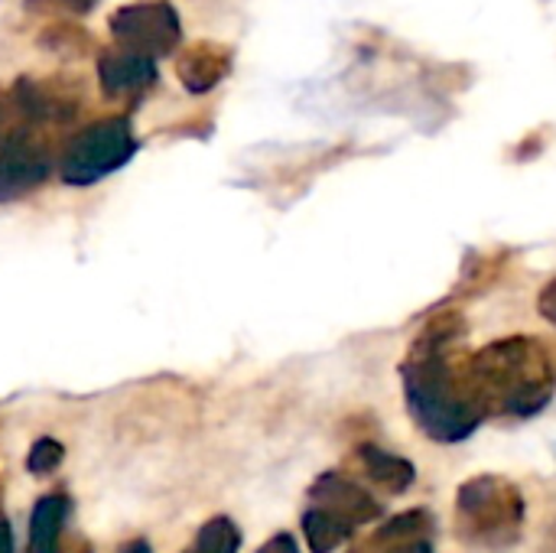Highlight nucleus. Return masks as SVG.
Instances as JSON below:
<instances>
[{
    "mask_svg": "<svg viewBox=\"0 0 556 553\" xmlns=\"http://www.w3.org/2000/svg\"><path fill=\"white\" fill-rule=\"evenodd\" d=\"M466 323L459 313H437L417 332L401 362L404 404L417 430L443 447L469 440L489 417L466 375Z\"/></svg>",
    "mask_w": 556,
    "mask_h": 553,
    "instance_id": "1",
    "label": "nucleus"
},
{
    "mask_svg": "<svg viewBox=\"0 0 556 553\" xmlns=\"http://www.w3.org/2000/svg\"><path fill=\"white\" fill-rule=\"evenodd\" d=\"M466 375L485 417L531 420L556 394V372L541 339L508 336L466 355Z\"/></svg>",
    "mask_w": 556,
    "mask_h": 553,
    "instance_id": "2",
    "label": "nucleus"
},
{
    "mask_svg": "<svg viewBox=\"0 0 556 553\" xmlns=\"http://www.w3.org/2000/svg\"><path fill=\"white\" fill-rule=\"evenodd\" d=\"M453 515L463 544L476 551H508L525 535L528 505L511 479L482 473L459 486Z\"/></svg>",
    "mask_w": 556,
    "mask_h": 553,
    "instance_id": "3",
    "label": "nucleus"
},
{
    "mask_svg": "<svg viewBox=\"0 0 556 553\" xmlns=\"http://www.w3.org/2000/svg\"><path fill=\"white\" fill-rule=\"evenodd\" d=\"M137 150V137L127 117H104L78 130L62 156H59V173L68 186H91L114 169H121Z\"/></svg>",
    "mask_w": 556,
    "mask_h": 553,
    "instance_id": "4",
    "label": "nucleus"
},
{
    "mask_svg": "<svg viewBox=\"0 0 556 553\" xmlns=\"http://www.w3.org/2000/svg\"><path fill=\"white\" fill-rule=\"evenodd\" d=\"M108 26H111V36L117 39V46L143 52L150 59L169 55L182 42L179 13L166 0H140V3L121 7L108 20Z\"/></svg>",
    "mask_w": 556,
    "mask_h": 553,
    "instance_id": "5",
    "label": "nucleus"
},
{
    "mask_svg": "<svg viewBox=\"0 0 556 553\" xmlns=\"http://www.w3.org/2000/svg\"><path fill=\"white\" fill-rule=\"evenodd\" d=\"M52 173V153L33 124H16L0 140V202L36 192Z\"/></svg>",
    "mask_w": 556,
    "mask_h": 553,
    "instance_id": "6",
    "label": "nucleus"
},
{
    "mask_svg": "<svg viewBox=\"0 0 556 553\" xmlns=\"http://www.w3.org/2000/svg\"><path fill=\"white\" fill-rule=\"evenodd\" d=\"M309 505H319L326 512H332L336 518H342L345 525H352L355 531L362 525H371L381 518V505L375 495H368L355 479L342 476V473H326L316 479L313 492H309Z\"/></svg>",
    "mask_w": 556,
    "mask_h": 553,
    "instance_id": "7",
    "label": "nucleus"
},
{
    "mask_svg": "<svg viewBox=\"0 0 556 553\" xmlns=\"http://www.w3.org/2000/svg\"><path fill=\"white\" fill-rule=\"evenodd\" d=\"M98 78L108 98H121L130 91H143L147 85L156 81V59L124 49V46H111L101 52L98 59Z\"/></svg>",
    "mask_w": 556,
    "mask_h": 553,
    "instance_id": "8",
    "label": "nucleus"
},
{
    "mask_svg": "<svg viewBox=\"0 0 556 553\" xmlns=\"http://www.w3.org/2000/svg\"><path fill=\"white\" fill-rule=\"evenodd\" d=\"M228 72H231V52L215 42H192L189 49H182L179 65H176L179 81L192 95L212 91Z\"/></svg>",
    "mask_w": 556,
    "mask_h": 553,
    "instance_id": "9",
    "label": "nucleus"
},
{
    "mask_svg": "<svg viewBox=\"0 0 556 553\" xmlns=\"http://www.w3.org/2000/svg\"><path fill=\"white\" fill-rule=\"evenodd\" d=\"M358 463L365 469V476L388 495H404L414 482H417V469L410 460L378 447V443H362L358 447Z\"/></svg>",
    "mask_w": 556,
    "mask_h": 553,
    "instance_id": "10",
    "label": "nucleus"
},
{
    "mask_svg": "<svg viewBox=\"0 0 556 553\" xmlns=\"http://www.w3.org/2000/svg\"><path fill=\"white\" fill-rule=\"evenodd\" d=\"M68 518L65 495H46L29 515V544L26 553H62V531Z\"/></svg>",
    "mask_w": 556,
    "mask_h": 553,
    "instance_id": "11",
    "label": "nucleus"
},
{
    "mask_svg": "<svg viewBox=\"0 0 556 553\" xmlns=\"http://www.w3.org/2000/svg\"><path fill=\"white\" fill-rule=\"evenodd\" d=\"M430 528H433V518L424 508H414V512H404V515L378 525V531L365 544H358L355 551L349 553H388L391 548H397V544H407V541L424 538Z\"/></svg>",
    "mask_w": 556,
    "mask_h": 553,
    "instance_id": "12",
    "label": "nucleus"
},
{
    "mask_svg": "<svg viewBox=\"0 0 556 553\" xmlns=\"http://www.w3.org/2000/svg\"><path fill=\"white\" fill-rule=\"evenodd\" d=\"M303 535H306V544H309L313 553H332L352 541L355 528L345 525L342 518H336L332 512H326L319 505H309L306 515H303Z\"/></svg>",
    "mask_w": 556,
    "mask_h": 553,
    "instance_id": "13",
    "label": "nucleus"
},
{
    "mask_svg": "<svg viewBox=\"0 0 556 553\" xmlns=\"http://www.w3.org/2000/svg\"><path fill=\"white\" fill-rule=\"evenodd\" d=\"M238 544H241L238 528L228 518H215L195 535L192 548L186 553H238Z\"/></svg>",
    "mask_w": 556,
    "mask_h": 553,
    "instance_id": "14",
    "label": "nucleus"
},
{
    "mask_svg": "<svg viewBox=\"0 0 556 553\" xmlns=\"http://www.w3.org/2000/svg\"><path fill=\"white\" fill-rule=\"evenodd\" d=\"M39 42L52 52H65V55H81L88 49V36L72 26V23H52L49 29H42Z\"/></svg>",
    "mask_w": 556,
    "mask_h": 553,
    "instance_id": "15",
    "label": "nucleus"
},
{
    "mask_svg": "<svg viewBox=\"0 0 556 553\" xmlns=\"http://www.w3.org/2000/svg\"><path fill=\"white\" fill-rule=\"evenodd\" d=\"M59 463H62V447L55 440H39L26 456V466L33 476H49Z\"/></svg>",
    "mask_w": 556,
    "mask_h": 553,
    "instance_id": "16",
    "label": "nucleus"
},
{
    "mask_svg": "<svg viewBox=\"0 0 556 553\" xmlns=\"http://www.w3.org/2000/svg\"><path fill=\"white\" fill-rule=\"evenodd\" d=\"M29 10H39V13H68V16H81L88 10H94L98 0H23Z\"/></svg>",
    "mask_w": 556,
    "mask_h": 553,
    "instance_id": "17",
    "label": "nucleus"
},
{
    "mask_svg": "<svg viewBox=\"0 0 556 553\" xmlns=\"http://www.w3.org/2000/svg\"><path fill=\"white\" fill-rule=\"evenodd\" d=\"M538 310H541V316L551 323L556 329V280H551L544 290H541V297H538Z\"/></svg>",
    "mask_w": 556,
    "mask_h": 553,
    "instance_id": "18",
    "label": "nucleus"
},
{
    "mask_svg": "<svg viewBox=\"0 0 556 553\" xmlns=\"http://www.w3.org/2000/svg\"><path fill=\"white\" fill-rule=\"evenodd\" d=\"M257 553H300V548H296V541L290 535H274Z\"/></svg>",
    "mask_w": 556,
    "mask_h": 553,
    "instance_id": "19",
    "label": "nucleus"
},
{
    "mask_svg": "<svg viewBox=\"0 0 556 553\" xmlns=\"http://www.w3.org/2000/svg\"><path fill=\"white\" fill-rule=\"evenodd\" d=\"M388 553H437V551H433V544H430L427 538H417V541H407V544L391 548Z\"/></svg>",
    "mask_w": 556,
    "mask_h": 553,
    "instance_id": "20",
    "label": "nucleus"
},
{
    "mask_svg": "<svg viewBox=\"0 0 556 553\" xmlns=\"http://www.w3.org/2000/svg\"><path fill=\"white\" fill-rule=\"evenodd\" d=\"M0 553H13V535L3 518H0Z\"/></svg>",
    "mask_w": 556,
    "mask_h": 553,
    "instance_id": "21",
    "label": "nucleus"
},
{
    "mask_svg": "<svg viewBox=\"0 0 556 553\" xmlns=\"http://www.w3.org/2000/svg\"><path fill=\"white\" fill-rule=\"evenodd\" d=\"M10 111H13V108H10V95L0 91V140L7 137V134H3V124H7V114H10Z\"/></svg>",
    "mask_w": 556,
    "mask_h": 553,
    "instance_id": "22",
    "label": "nucleus"
},
{
    "mask_svg": "<svg viewBox=\"0 0 556 553\" xmlns=\"http://www.w3.org/2000/svg\"><path fill=\"white\" fill-rule=\"evenodd\" d=\"M121 553H150V548H147L143 541H134V544H127Z\"/></svg>",
    "mask_w": 556,
    "mask_h": 553,
    "instance_id": "23",
    "label": "nucleus"
}]
</instances>
